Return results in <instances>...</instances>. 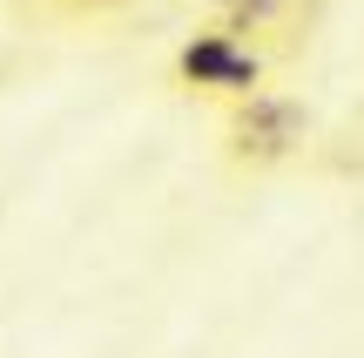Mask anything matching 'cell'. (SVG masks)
Returning <instances> with one entry per match:
<instances>
[{
  "mask_svg": "<svg viewBox=\"0 0 364 358\" xmlns=\"http://www.w3.org/2000/svg\"><path fill=\"white\" fill-rule=\"evenodd\" d=\"M304 135H311V108L297 95L257 88L243 102H223V142L216 149H223L230 176H270L304 149Z\"/></svg>",
  "mask_w": 364,
  "mask_h": 358,
  "instance_id": "obj_1",
  "label": "cell"
},
{
  "mask_svg": "<svg viewBox=\"0 0 364 358\" xmlns=\"http://www.w3.org/2000/svg\"><path fill=\"white\" fill-rule=\"evenodd\" d=\"M243 41H250V34H236V27H223L216 14H209V21L169 54V88H176V95H203V102H216V88H223V75L236 68Z\"/></svg>",
  "mask_w": 364,
  "mask_h": 358,
  "instance_id": "obj_2",
  "label": "cell"
},
{
  "mask_svg": "<svg viewBox=\"0 0 364 358\" xmlns=\"http://www.w3.org/2000/svg\"><path fill=\"white\" fill-rule=\"evenodd\" d=\"M209 14H216L223 27H236V34H270L277 21H284V0H209Z\"/></svg>",
  "mask_w": 364,
  "mask_h": 358,
  "instance_id": "obj_3",
  "label": "cell"
},
{
  "mask_svg": "<svg viewBox=\"0 0 364 358\" xmlns=\"http://www.w3.org/2000/svg\"><path fill=\"white\" fill-rule=\"evenodd\" d=\"M263 81H270V54H263L257 41H243V54H236V68H230V75H223L216 102H243V95H257Z\"/></svg>",
  "mask_w": 364,
  "mask_h": 358,
  "instance_id": "obj_4",
  "label": "cell"
},
{
  "mask_svg": "<svg viewBox=\"0 0 364 358\" xmlns=\"http://www.w3.org/2000/svg\"><path fill=\"white\" fill-rule=\"evenodd\" d=\"M68 7H122V0H68Z\"/></svg>",
  "mask_w": 364,
  "mask_h": 358,
  "instance_id": "obj_5",
  "label": "cell"
}]
</instances>
